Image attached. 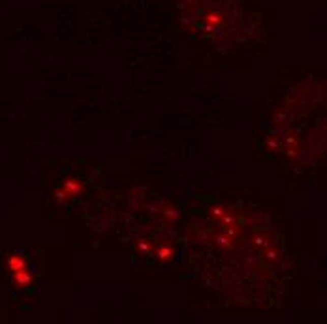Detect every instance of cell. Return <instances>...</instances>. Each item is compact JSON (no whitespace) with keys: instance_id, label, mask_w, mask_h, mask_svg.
Wrapping results in <instances>:
<instances>
[{"instance_id":"cell-1","label":"cell","mask_w":327,"mask_h":324,"mask_svg":"<svg viewBox=\"0 0 327 324\" xmlns=\"http://www.w3.org/2000/svg\"><path fill=\"white\" fill-rule=\"evenodd\" d=\"M83 188H85L83 180H79V178H66L61 188H58V191H56V201L62 202L75 199V197H79L83 193Z\"/></svg>"},{"instance_id":"cell-2","label":"cell","mask_w":327,"mask_h":324,"mask_svg":"<svg viewBox=\"0 0 327 324\" xmlns=\"http://www.w3.org/2000/svg\"><path fill=\"white\" fill-rule=\"evenodd\" d=\"M12 281L15 285V289H26L32 285V274L28 272V268L17 270V272H13Z\"/></svg>"},{"instance_id":"cell-3","label":"cell","mask_w":327,"mask_h":324,"mask_svg":"<svg viewBox=\"0 0 327 324\" xmlns=\"http://www.w3.org/2000/svg\"><path fill=\"white\" fill-rule=\"evenodd\" d=\"M6 266H8V270L13 274V272H17V270L28 268V261H26L25 255H21V253H12V255L8 257Z\"/></svg>"},{"instance_id":"cell-4","label":"cell","mask_w":327,"mask_h":324,"mask_svg":"<svg viewBox=\"0 0 327 324\" xmlns=\"http://www.w3.org/2000/svg\"><path fill=\"white\" fill-rule=\"evenodd\" d=\"M156 257L160 259V261H169V259L173 257V249L167 244L158 245V247H156Z\"/></svg>"},{"instance_id":"cell-5","label":"cell","mask_w":327,"mask_h":324,"mask_svg":"<svg viewBox=\"0 0 327 324\" xmlns=\"http://www.w3.org/2000/svg\"><path fill=\"white\" fill-rule=\"evenodd\" d=\"M136 247H137V249H141L143 253H147V251H148V247H151V245H148V242H147V240H137Z\"/></svg>"}]
</instances>
